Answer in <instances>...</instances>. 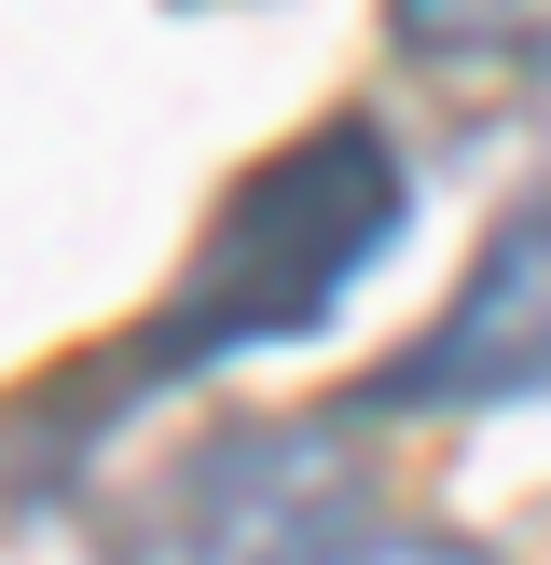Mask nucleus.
<instances>
[{
  "instance_id": "7ed1b4c3",
  "label": "nucleus",
  "mask_w": 551,
  "mask_h": 565,
  "mask_svg": "<svg viewBox=\"0 0 551 565\" xmlns=\"http://www.w3.org/2000/svg\"><path fill=\"white\" fill-rule=\"evenodd\" d=\"M358 497L317 469V441H276V428H235L152 497V539L138 565H317V539H345Z\"/></svg>"
},
{
  "instance_id": "f03ea898",
  "label": "nucleus",
  "mask_w": 551,
  "mask_h": 565,
  "mask_svg": "<svg viewBox=\"0 0 551 565\" xmlns=\"http://www.w3.org/2000/svg\"><path fill=\"white\" fill-rule=\"evenodd\" d=\"M510 401H551V180L496 207L441 318L358 373V414H510Z\"/></svg>"
},
{
  "instance_id": "39448f33",
  "label": "nucleus",
  "mask_w": 551,
  "mask_h": 565,
  "mask_svg": "<svg viewBox=\"0 0 551 565\" xmlns=\"http://www.w3.org/2000/svg\"><path fill=\"white\" fill-rule=\"evenodd\" d=\"M317 565H496V552L441 539V524H345V539H317Z\"/></svg>"
},
{
  "instance_id": "20e7f679",
  "label": "nucleus",
  "mask_w": 551,
  "mask_h": 565,
  "mask_svg": "<svg viewBox=\"0 0 551 565\" xmlns=\"http://www.w3.org/2000/svg\"><path fill=\"white\" fill-rule=\"evenodd\" d=\"M538 28V0H386V42L428 55V70H455V55H496Z\"/></svg>"
},
{
  "instance_id": "f257e3e1",
  "label": "nucleus",
  "mask_w": 551,
  "mask_h": 565,
  "mask_svg": "<svg viewBox=\"0 0 551 565\" xmlns=\"http://www.w3.org/2000/svg\"><path fill=\"white\" fill-rule=\"evenodd\" d=\"M413 235V152L372 125V110H331L303 125L290 152H262L220 221L193 235L165 318L138 331V373H207V359H248V345H303L358 303V276L400 263Z\"/></svg>"
}]
</instances>
